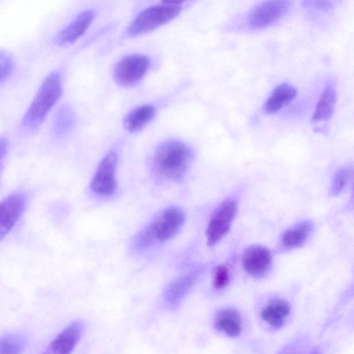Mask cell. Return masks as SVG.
Wrapping results in <instances>:
<instances>
[{
  "mask_svg": "<svg viewBox=\"0 0 354 354\" xmlns=\"http://www.w3.org/2000/svg\"><path fill=\"white\" fill-rule=\"evenodd\" d=\"M192 157L190 147L177 140L160 143L153 156L154 170L169 180H180L184 176Z\"/></svg>",
  "mask_w": 354,
  "mask_h": 354,
  "instance_id": "1",
  "label": "cell"
},
{
  "mask_svg": "<svg viewBox=\"0 0 354 354\" xmlns=\"http://www.w3.org/2000/svg\"><path fill=\"white\" fill-rule=\"evenodd\" d=\"M62 93V77L58 71H53L46 77L40 86L22 119L23 125L29 129L38 127L57 102Z\"/></svg>",
  "mask_w": 354,
  "mask_h": 354,
  "instance_id": "2",
  "label": "cell"
},
{
  "mask_svg": "<svg viewBox=\"0 0 354 354\" xmlns=\"http://www.w3.org/2000/svg\"><path fill=\"white\" fill-rule=\"evenodd\" d=\"M183 2L177 1H162L149 6L132 20L125 35L135 37L149 33L175 19L183 9Z\"/></svg>",
  "mask_w": 354,
  "mask_h": 354,
  "instance_id": "3",
  "label": "cell"
},
{
  "mask_svg": "<svg viewBox=\"0 0 354 354\" xmlns=\"http://www.w3.org/2000/svg\"><path fill=\"white\" fill-rule=\"evenodd\" d=\"M185 219V212L180 208H167L137 236L136 247L144 249L155 243L169 241L180 230Z\"/></svg>",
  "mask_w": 354,
  "mask_h": 354,
  "instance_id": "4",
  "label": "cell"
},
{
  "mask_svg": "<svg viewBox=\"0 0 354 354\" xmlns=\"http://www.w3.org/2000/svg\"><path fill=\"white\" fill-rule=\"evenodd\" d=\"M150 64L147 56L142 54L128 55L115 64L113 69L114 80L123 87L135 86L145 76Z\"/></svg>",
  "mask_w": 354,
  "mask_h": 354,
  "instance_id": "5",
  "label": "cell"
},
{
  "mask_svg": "<svg viewBox=\"0 0 354 354\" xmlns=\"http://www.w3.org/2000/svg\"><path fill=\"white\" fill-rule=\"evenodd\" d=\"M237 204L234 200L226 199L214 212L206 230L207 243L213 246L229 231L235 217Z\"/></svg>",
  "mask_w": 354,
  "mask_h": 354,
  "instance_id": "6",
  "label": "cell"
},
{
  "mask_svg": "<svg viewBox=\"0 0 354 354\" xmlns=\"http://www.w3.org/2000/svg\"><path fill=\"white\" fill-rule=\"evenodd\" d=\"M290 6V1H262L250 10L248 24L252 28L267 27L284 16Z\"/></svg>",
  "mask_w": 354,
  "mask_h": 354,
  "instance_id": "7",
  "label": "cell"
},
{
  "mask_svg": "<svg viewBox=\"0 0 354 354\" xmlns=\"http://www.w3.org/2000/svg\"><path fill=\"white\" fill-rule=\"evenodd\" d=\"M117 162V153L113 151L109 152L102 159L91 183V189L93 192L100 196H109L115 192Z\"/></svg>",
  "mask_w": 354,
  "mask_h": 354,
  "instance_id": "8",
  "label": "cell"
},
{
  "mask_svg": "<svg viewBox=\"0 0 354 354\" xmlns=\"http://www.w3.org/2000/svg\"><path fill=\"white\" fill-rule=\"evenodd\" d=\"M26 205V196L19 192L12 193L0 201V240L17 224Z\"/></svg>",
  "mask_w": 354,
  "mask_h": 354,
  "instance_id": "9",
  "label": "cell"
},
{
  "mask_svg": "<svg viewBox=\"0 0 354 354\" xmlns=\"http://www.w3.org/2000/svg\"><path fill=\"white\" fill-rule=\"evenodd\" d=\"M96 12L93 9H86L80 12L55 38L59 46H66L75 43L93 24Z\"/></svg>",
  "mask_w": 354,
  "mask_h": 354,
  "instance_id": "10",
  "label": "cell"
},
{
  "mask_svg": "<svg viewBox=\"0 0 354 354\" xmlns=\"http://www.w3.org/2000/svg\"><path fill=\"white\" fill-rule=\"evenodd\" d=\"M271 259V254L266 248L259 245H250L243 254V267L248 274L262 277L268 272Z\"/></svg>",
  "mask_w": 354,
  "mask_h": 354,
  "instance_id": "11",
  "label": "cell"
},
{
  "mask_svg": "<svg viewBox=\"0 0 354 354\" xmlns=\"http://www.w3.org/2000/svg\"><path fill=\"white\" fill-rule=\"evenodd\" d=\"M83 324L75 322L68 326L50 344L53 354H70L77 344L83 330Z\"/></svg>",
  "mask_w": 354,
  "mask_h": 354,
  "instance_id": "12",
  "label": "cell"
},
{
  "mask_svg": "<svg viewBox=\"0 0 354 354\" xmlns=\"http://www.w3.org/2000/svg\"><path fill=\"white\" fill-rule=\"evenodd\" d=\"M198 270L192 271L171 282L165 292V300L171 308H176L183 300L198 277Z\"/></svg>",
  "mask_w": 354,
  "mask_h": 354,
  "instance_id": "13",
  "label": "cell"
},
{
  "mask_svg": "<svg viewBox=\"0 0 354 354\" xmlns=\"http://www.w3.org/2000/svg\"><path fill=\"white\" fill-rule=\"evenodd\" d=\"M297 95V89L288 83H281L276 86L266 99L263 104V111L268 114L279 111L289 104Z\"/></svg>",
  "mask_w": 354,
  "mask_h": 354,
  "instance_id": "14",
  "label": "cell"
},
{
  "mask_svg": "<svg viewBox=\"0 0 354 354\" xmlns=\"http://www.w3.org/2000/svg\"><path fill=\"white\" fill-rule=\"evenodd\" d=\"M156 109L151 104H144L131 110L124 120V127L129 132L136 133L153 120Z\"/></svg>",
  "mask_w": 354,
  "mask_h": 354,
  "instance_id": "15",
  "label": "cell"
},
{
  "mask_svg": "<svg viewBox=\"0 0 354 354\" xmlns=\"http://www.w3.org/2000/svg\"><path fill=\"white\" fill-rule=\"evenodd\" d=\"M337 102L335 88L331 85L326 86L322 91L311 118L312 122L328 120L334 111Z\"/></svg>",
  "mask_w": 354,
  "mask_h": 354,
  "instance_id": "16",
  "label": "cell"
},
{
  "mask_svg": "<svg viewBox=\"0 0 354 354\" xmlns=\"http://www.w3.org/2000/svg\"><path fill=\"white\" fill-rule=\"evenodd\" d=\"M214 326L230 337H237L241 332V315L235 309H223L216 315Z\"/></svg>",
  "mask_w": 354,
  "mask_h": 354,
  "instance_id": "17",
  "label": "cell"
},
{
  "mask_svg": "<svg viewBox=\"0 0 354 354\" xmlns=\"http://www.w3.org/2000/svg\"><path fill=\"white\" fill-rule=\"evenodd\" d=\"M290 311V306L283 299H274L261 313L262 318L274 328H281Z\"/></svg>",
  "mask_w": 354,
  "mask_h": 354,
  "instance_id": "18",
  "label": "cell"
},
{
  "mask_svg": "<svg viewBox=\"0 0 354 354\" xmlns=\"http://www.w3.org/2000/svg\"><path fill=\"white\" fill-rule=\"evenodd\" d=\"M313 230V223L303 221L287 230L281 238L282 245L286 249H292L301 245L308 239Z\"/></svg>",
  "mask_w": 354,
  "mask_h": 354,
  "instance_id": "19",
  "label": "cell"
},
{
  "mask_svg": "<svg viewBox=\"0 0 354 354\" xmlns=\"http://www.w3.org/2000/svg\"><path fill=\"white\" fill-rule=\"evenodd\" d=\"M76 117L73 109L68 105L62 106L53 120V130L57 136H63L70 132L75 126Z\"/></svg>",
  "mask_w": 354,
  "mask_h": 354,
  "instance_id": "20",
  "label": "cell"
},
{
  "mask_svg": "<svg viewBox=\"0 0 354 354\" xmlns=\"http://www.w3.org/2000/svg\"><path fill=\"white\" fill-rule=\"evenodd\" d=\"M24 340L17 335H7L0 338V354H20Z\"/></svg>",
  "mask_w": 354,
  "mask_h": 354,
  "instance_id": "21",
  "label": "cell"
},
{
  "mask_svg": "<svg viewBox=\"0 0 354 354\" xmlns=\"http://www.w3.org/2000/svg\"><path fill=\"white\" fill-rule=\"evenodd\" d=\"M351 176V171L347 168L339 169L333 178L330 187V193L333 196L338 195L342 192Z\"/></svg>",
  "mask_w": 354,
  "mask_h": 354,
  "instance_id": "22",
  "label": "cell"
},
{
  "mask_svg": "<svg viewBox=\"0 0 354 354\" xmlns=\"http://www.w3.org/2000/svg\"><path fill=\"white\" fill-rule=\"evenodd\" d=\"M12 67L13 60L11 54L8 50L0 48V83L9 77Z\"/></svg>",
  "mask_w": 354,
  "mask_h": 354,
  "instance_id": "23",
  "label": "cell"
},
{
  "mask_svg": "<svg viewBox=\"0 0 354 354\" xmlns=\"http://www.w3.org/2000/svg\"><path fill=\"white\" fill-rule=\"evenodd\" d=\"M230 281V273L228 269L222 265L215 268L213 273L212 284L216 289H222Z\"/></svg>",
  "mask_w": 354,
  "mask_h": 354,
  "instance_id": "24",
  "label": "cell"
},
{
  "mask_svg": "<svg viewBox=\"0 0 354 354\" xmlns=\"http://www.w3.org/2000/svg\"><path fill=\"white\" fill-rule=\"evenodd\" d=\"M331 1H303L305 8L327 10L335 6Z\"/></svg>",
  "mask_w": 354,
  "mask_h": 354,
  "instance_id": "25",
  "label": "cell"
},
{
  "mask_svg": "<svg viewBox=\"0 0 354 354\" xmlns=\"http://www.w3.org/2000/svg\"><path fill=\"white\" fill-rule=\"evenodd\" d=\"M9 142L6 138L0 137V169L8 153Z\"/></svg>",
  "mask_w": 354,
  "mask_h": 354,
  "instance_id": "26",
  "label": "cell"
},
{
  "mask_svg": "<svg viewBox=\"0 0 354 354\" xmlns=\"http://www.w3.org/2000/svg\"><path fill=\"white\" fill-rule=\"evenodd\" d=\"M41 354H51V353H50L49 352H44Z\"/></svg>",
  "mask_w": 354,
  "mask_h": 354,
  "instance_id": "27",
  "label": "cell"
},
{
  "mask_svg": "<svg viewBox=\"0 0 354 354\" xmlns=\"http://www.w3.org/2000/svg\"><path fill=\"white\" fill-rule=\"evenodd\" d=\"M314 354H317V353H314Z\"/></svg>",
  "mask_w": 354,
  "mask_h": 354,
  "instance_id": "28",
  "label": "cell"
}]
</instances>
